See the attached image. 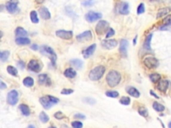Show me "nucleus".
Returning a JSON list of instances; mask_svg holds the SVG:
<instances>
[{"mask_svg":"<svg viewBox=\"0 0 171 128\" xmlns=\"http://www.w3.org/2000/svg\"><path fill=\"white\" fill-rule=\"evenodd\" d=\"M7 72L10 73V75H13V76H17L18 75V70L16 69V67H14L13 66H11V65H9V66H7Z\"/></svg>","mask_w":171,"mask_h":128,"instance_id":"33","label":"nucleus"},{"mask_svg":"<svg viewBox=\"0 0 171 128\" xmlns=\"http://www.w3.org/2000/svg\"><path fill=\"white\" fill-rule=\"evenodd\" d=\"M152 107L154 108V110L158 112H164L165 110V107L163 105L161 104L160 103H158L157 101H155L152 104Z\"/></svg>","mask_w":171,"mask_h":128,"instance_id":"29","label":"nucleus"},{"mask_svg":"<svg viewBox=\"0 0 171 128\" xmlns=\"http://www.w3.org/2000/svg\"><path fill=\"white\" fill-rule=\"evenodd\" d=\"M38 82L40 85H50L51 84V80L47 74H40L38 76Z\"/></svg>","mask_w":171,"mask_h":128,"instance_id":"19","label":"nucleus"},{"mask_svg":"<svg viewBox=\"0 0 171 128\" xmlns=\"http://www.w3.org/2000/svg\"><path fill=\"white\" fill-rule=\"evenodd\" d=\"M39 13L41 18L45 20H48L51 18V13L47 7H41L39 9Z\"/></svg>","mask_w":171,"mask_h":128,"instance_id":"17","label":"nucleus"},{"mask_svg":"<svg viewBox=\"0 0 171 128\" xmlns=\"http://www.w3.org/2000/svg\"><path fill=\"white\" fill-rule=\"evenodd\" d=\"M169 82L167 79H162L158 81V85H157V89L161 92L166 93L167 91L169 88Z\"/></svg>","mask_w":171,"mask_h":128,"instance_id":"16","label":"nucleus"},{"mask_svg":"<svg viewBox=\"0 0 171 128\" xmlns=\"http://www.w3.org/2000/svg\"><path fill=\"white\" fill-rule=\"evenodd\" d=\"M59 101V99L52 95H45L39 99V102L45 110L50 109L54 105H56Z\"/></svg>","mask_w":171,"mask_h":128,"instance_id":"2","label":"nucleus"},{"mask_svg":"<svg viewBox=\"0 0 171 128\" xmlns=\"http://www.w3.org/2000/svg\"><path fill=\"white\" fill-rule=\"evenodd\" d=\"M161 1H162V0H150V1H156V2H158Z\"/></svg>","mask_w":171,"mask_h":128,"instance_id":"54","label":"nucleus"},{"mask_svg":"<svg viewBox=\"0 0 171 128\" xmlns=\"http://www.w3.org/2000/svg\"><path fill=\"white\" fill-rule=\"evenodd\" d=\"M171 11V7H166L161 8L158 10L157 14H156V18H161L162 17L167 16L168 13Z\"/></svg>","mask_w":171,"mask_h":128,"instance_id":"21","label":"nucleus"},{"mask_svg":"<svg viewBox=\"0 0 171 128\" xmlns=\"http://www.w3.org/2000/svg\"><path fill=\"white\" fill-rule=\"evenodd\" d=\"M96 48V44H92V45H90V46L88 47L86 50H85L84 51H83V52H82V53H83L84 58L85 59L90 58V57L94 53V52H95Z\"/></svg>","mask_w":171,"mask_h":128,"instance_id":"18","label":"nucleus"},{"mask_svg":"<svg viewBox=\"0 0 171 128\" xmlns=\"http://www.w3.org/2000/svg\"><path fill=\"white\" fill-rule=\"evenodd\" d=\"M76 39L80 43H85L92 40V33L90 31H86V32L79 34L76 36Z\"/></svg>","mask_w":171,"mask_h":128,"instance_id":"8","label":"nucleus"},{"mask_svg":"<svg viewBox=\"0 0 171 128\" xmlns=\"http://www.w3.org/2000/svg\"><path fill=\"white\" fill-rule=\"evenodd\" d=\"M19 99V93L16 90H11L7 95V101L11 106H15Z\"/></svg>","mask_w":171,"mask_h":128,"instance_id":"7","label":"nucleus"},{"mask_svg":"<svg viewBox=\"0 0 171 128\" xmlns=\"http://www.w3.org/2000/svg\"><path fill=\"white\" fill-rule=\"evenodd\" d=\"M94 0H86L84 2L82 3V4L84 6H90V5H92L94 4Z\"/></svg>","mask_w":171,"mask_h":128,"instance_id":"45","label":"nucleus"},{"mask_svg":"<svg viewBox=\"0 0 171 128\" xmlns=\"http://www.w3.org/2000/svg\"><path fill=\"white\" fill-rule=\"evenodd\" d=\"M74 92V90L72 89H64L62 90L61 93L63 95H70Z\"/></svg>","mask_w":171,"mask_h":128,"instance_id":"43","label":"nucleus"},{"mask_svg":"<svg viewBox=\"0 0 171 128\" xmlns=\"http://www.w3.org/2000/svg\"><path fill=\"white\" fill-rule=\"evenodd\" d=\"M121 81V75L117 71H110L106 75L108 85L111 87H114L119 84Z\"/></svg>","mask_w":171,"mask_h":128,"instance_id":"1","label":"nucleus"},{"mask_svg":"<svg viewBox=\"0 0 171 128\" xmlns=\"http://www.w3.org/2000/svg\"><path fill=\"white\" fill-rule=\"evenodd\" d=\"M101 45H102V46L104 48V49L112 50L117 46L118 41L114 39H104V40L102 41Z\"/></svg>","mask_w":171,"mask_h":128,"instance_id":"10","label":"nucleus"},{"mask_svg":"<svg viewBox=\"0 0 171 128\" xmlns=\"http://www.w3.org/2000/svg\"><path fill=\"white\" fill-rule=\"evenodd\" d=\"M102 17V13L98 12H95V11H89L85 16V18L88 22H94L98 19H101Z\"/></svg>","mask_w":171,"mask_h":128,"instance_id":"11","label":"nucleus"},{"mask_svg":"<svg viewBox=\"0 0 171 128\" xmlns=\"http://www.w3.org/2000/svg\"><path fill=\"white\" fill-rule=\"evenodd\" d=\"M128 41L125 39H121L120 42V47L119 51L122 58H126L128 55Z\"/></svg>","mask_w":171,"mask_h":128,"instance_id":"13","label":"nucleus"},{"mask_svg":"<svg viewBox=\"0 0 171 128\" xmlns=\"http://www.w3.org/2000/svg\"><path fill=\"white\" fill-rule=\"evenodd\" d=\"M74 118H77V119H84L86 118V116L82 113H77V114L74 115Z\"/></svg>","mask_w":171,"mask_h":128,"instance_id":"46","label":"nucleus"},{"mask_svg":"<svg viewBox=\"0 0 171 128\" xmlns=\"http://www.w3.org/2000/svg\"><path fill=\"white\" fill-rule=\"evenodd\" d=\"M120 103L122 105H124V106H128L130 104V98L129 97H126L123 96L122 98H120V99L119 100Z\"/></svg>","mask_w":171,"mask_h":128,"instance_id":"36","label":"nucleus"},{"mask_svg":"<svg viewBox=\"0 0 171 128\" xmlns=\"http://www.w3.org/2000/svg\"><path fill=\"white\" fill-rule=\"evenodd\" d=\"M169 128H171V121H170L169 124Z\"/></svg>","mask_w":171,"mask_h":128,"instance_id":"55","label":"nucleus"},{"mask_svg":"<svg viewBox=\"0 0 171 128\" xmlns=\"http://www.w3.org/2000/svg\"><path fill=\"white\" fill-rule=\"evenodd\" d=\"M10 56L9 51H4L0 53V58L2 61H6Z\"/></svg>","mask_w":171,"mask_h":128,"instance_id":"35","label":"nucleus"},{"mask_svg":"<svg viewBox=\"0 0 171 128\" xmlns=\"http://www.w3.org/2000/svg\"><path fill=\"white\" fill-rule=\"evenodd\" d=\"M144 11H145L144 4H142V3H141V4H139V5L137 7V13L138 14V15H140V14L143 13Z\"/></svg>","mask_w":171,"mask_h":128,"instance_id":"40","label":"nucleus"},{"mask_svg":"<svg viewBox=\"0 0 171 128\" xmlns=\"http://www.w3.org/2000/svg\"><path fill=\"white\" fill-rule=\"evenodd\" d=\"M28 68L31 72L38 73L40 72L42 70V65L39 61L36 60V59H32L28 65Z\"/></svg>","mask_w":171,"mask_h":128,"instance_id":"9","label":"nucleus"},{"mask_svg":"<svg viewBox=\"0 0 171 128\" xmlns=\"http://www.w3.org/2000/svg\"><path fill=\"white\" fill-rule=\"evenodd\" d=\"M31 48H32L33 50L37 51L38 50V45L36 44H32V46H31Z\"/></svg>","mask_w":171,"mask_h":128,"instance_id":"49","label":"nucleus"},{"mask_svg":"<svg viewBox=\"0 0 171 128\" xmlns=\"http://www.w3.org/2000/svg\"><path fill=\"white\" fill-rule=\"evenodd\" d=\"M138 113L141 115L143 116L144 118H146L149 116V112H148V110L146 108L144 107H141L138 109Z\"/></svg>","mask_w":171,"mask_h":128,"instance_id":"38","label":"nucleus"},{"mask_svg":"<svg viewBox=\"0 0 171 128\" xmlns=\"http://www.w3.org/2000/svg\"><path fill=\"white\" fill-rule=\"evenodd\" d=\"M18 66L19 67V68H21V69H24L25 64L23 61H19L18 63Z\"/></svg>","mask_w":171,"mask_h":128,"instance_id":"47","label":"nucleus"},{"mask_svg":"<svg viewBox=\"0 0 171 128\" xmlns=\"http://www.w3.org/2000/svg\"><path fill=\"white\" fill-rule=\"evenodd\" d=\"M106 68L103 65H99L90 71L89 73V78L92 81H98L102 78L104 74Z\"/></svg>","mask_w":171,"mask_h":128,"instance_id":"3","label":"nucleus"},{"mask_svg":"<svg viewBox=\"0 0 171 128\" xmlns=\"http://www.w3.org/2000/svg\"><path fill=\"white\" fill-rule=\"evenodd\" d=\"M19 110H20L22 113L25 116H29L30 115V110L28 106L25 104H21L19 106Z\"/></svg>","mask_w":171,"mask_h":128,"instance_id":"25","label":"nucleus"},{"mask_svg":"<svg viewBox=\"0 0 171 128\" xmlns=\"http://www.w3.org/2000/svg\"><path fill=\"white\" fill-rule=\"evenodd\" d=\"M70 62L73 66L75 67V68H76L77 70L81 69L82 66H83V61L79 59H72V60L70 61Z\"/></svg>","mask_w":171,"mask_h":128,"instance_id":"28","label":"nucleus"},{"mask_svg":"<svg viewBox=\"0 0 171 128\" xmlns=\"http://www.w3.org/2000/svg\"><path fill=\"white\" fill-rule=\"evenodd\" d=\"M16 42L17 44L20 45H28L30 44V39L28 38H17L16 39Z\"/></svg>","mask_w":171,"mask_h":128,"instance_id":"27","label":"nucleus"},{"mask_svg":"<svg viewBox=\"0 0 171 128\" xmlns=\"http://www.w3.org/2000/svg\"><path fill=\"white\" fill-rule=\"evenodd\" d=\"M39 119H40V121L44 124L47 123V122L50 120L49 116H48L44 112H42L40 113V114L39 115Z\"/></svg>","mask_w":171,"mask_h":128,"instance_id":"34","label":"nucleus"},{"mask_svg":"<svg viewBox=\"0 0 171 128\" xmlns=\"http://www.w3.org/2000/svg\"><path fill=\"white\" fill-rule=\"evenodd\" d=\"M118 11L122 15H128L130 12L129 4L127 2H121L118 5Z\"/></svg>","mask_w":171,"mask_h":128,"instance_id":"15","label":"nucleus"},{"mask_svg":"<svg viewBox=\"0 0 171 128\" xmlns=\"http://www.w3.org/2000/svg\"><path fill=\"white\" fill-rule=\"evenodd\" d=\"M105 94H106L107 97H109V98H116L118 97L119 93L118 92H116V91H108V92H106Z\"/></svg>","mask_w":171,"mask_h":128,"instance_id":"37","label":"nucleus"},{"mask_svg":"<svg viewBox=\"0 0 171 128\" xmlns=\"http://www.w3.org/2000/svg\"><path fill=\"white\" fill-rule=\"evenodd\" d=\"M56 35L58 38L63 39H70L73 37V32L72 31H66V30H58L56 32Z\"/></svg>","mask_w":171,"mask_h":128,"instance_id":"14","label":"nucleus"},{"mask_svg":"<svg viewBox=\"0 0 171 128\" xmlns=\"http://www.w3.org/2000/svg\"><path fill=\"white\" fill-rule=\"evenodd\" d=\"M41 53L44 54V55L48 56L50 59L51 61H52L53 66H56L57 55L52 47L48 46V45H44V46L41 47Z\"/></svg>","mask_w":171,"mask_h":128,"instance_id":"4","label":"nucleus"},{"mask_svg":"<svg viewBox=\"0 0 171 128\" xmlns=\"http://www.w3.org/2000/svg\"><path fill=\"white\" fill-rule=\"evenodd\" d=\"M30 19L33 24H38L39 22L38 13H37L36 11L33 10L30 12Z\"/></svg>","mask_w":171,"mask_h":128,"instance_id":"31","label":"nucleus"},{"mask_svg":"<svg viewBox=\"0 0 171 128\" xmlns=\"http://www.w3.org/2000/svg\"><path fill=\"white\" fill-rule=\"evenodd\" d=\"M23 84L25 85V86L26 87H32L33 84H34V81H33V79L32 78H31V77H27V78H25L24 81H23Z\"/></svg>","mask_w":171,"mask_h":128,"instance_id":"30","label":"nucleus"},{"mask_svg":"<svg viewBox=\"0 0 171 128\" xmlns=\"http://www.w3.org/2000/svg\"><path fill=\"white\" fill-rule=\"evenodd\" d=\"M114 34H115V31L112 28H110L109 30L108 31L106 38H110V37H112L113 36H114Z\"/></svg>","mask_w":171,"mask_h":128,"instance_id":"44","label":"nucleus"},{"mask_svg":"<svg viewBox=\"0 0 171 128\" xmlns=\"http://www.w3.org/2000/svg\"><path fill=\"white\" fill-rule=\"evenodd\" d=\"M84 102L87 103L90 105H94L96 103V101L93 98H86L84 99Z\"/></svg>","mask_w":171,"mask_h":128,"instance_id":"42","label":"nucleus"},{"mask_svg":"<svg viewBox=\"0 0 171 128\" xmlns=\"http://www.w3.org/2000/svg\"><path fill=\"white\" fill-rule=\"evenodd\" d=\"M48 128H56V127H54V126H51V127H48Z\"/></svg>","mask_w":171,"mask_h":128,"instance_id":"56","label":"nucleus"},{"mask_svg":"<svg viewBox=\"0 0 171 128\" xmlns=\"http://www.w3.org/2000/svg\"><path fill=\"white\" fill-rule=\"evenodd\" d=\"M150 95H151L154 96V97H155V98H156V99H159V97H158L157 95H156V93H155V92H154L152 90H150Z\"/></svg>","mask_w":171,"mask_h":128,"instance_id":"50","label":"nucleus"},{"mask_svg":"<svg viewBox=\"0 0 171 128\" xmlns=\"http://www.w3.org/2000/svg\"><path fill=\"white\" fill-rule=\"evenodd\" d=\"M28 128H36V127L33 126V125H30V126L28 127Z\"/></svg>","mask_w":171,"mask_h":128,"instance_id":"53","label":"nucleus"},{"mask_svg":"<svg viewBox=\"0 0 171 128\" xmlns=\"http://www.w3.org/2000/svg\"><path fill=\"white\" fill-rule=\"evenodd\" d=\"M127 93L130 95L134 97V98H138L141 95V93L139 92V91L136 89V88L134 87H130L127 90Z\"/></svg>","mask_w":171,"mask_h":128,"instance_id":"24","label":"nucleus"},{"mask_svg":"<svg viewBox=\"0 0 171 128\" xmlns=\"http://www.w3.org/2000/svg\"><path fill=\"white\" fill-rule=\"evenodd\" d=\"M5 88H7L6 84H4L2 81H1V83H0V89L4 90V89H5Z\"/></svg>","mask_w":171,"mask_h":128,"instance_id":"48","label":"nucleus"},{"mask_svg":"<svg viewBox=\"0 0 171 128\" xmlns=\"http://www.w3.org/2000/svg\"><path fill=\"white\" fill-rule=\"evenodd\" d=\"M136 40H137V36H136L135 38V39H133V45L136 44Z\"/></svg>","mask_w":171,"mask_h":128,"instance_id":"52","label":"nucleus"},{"mask_svg":"<svg viewBox=\"0 0 171 128\" xmlns=\"http://www.w3.org/2000/svg\"><path fill=\"white\" fill-rule=\"evenodd\" d=\"M18 0H9L7 2L6 9L8 11V12L10 13H14L18 9Z\"/></svg>","mask_w":171,"mask_h":128,"instance_id":"12","label":"nucleus"},{"mask_svg":"<svg viewBox=\"0 0 171 128\" xmlns=\"http://www.w3.org/2000/svg\"><path fill=\"white\" fill-rule=\"evenodd\" d=\"M28 33V32L22 27H18L16 30V36L18 38H26Z\"/></svg>","mask_w":171,"mask_h":128,"instance_id":"22","label":"nucleus"},{"mask_svg":"<svg viewBox=\"0 0 171 128\" xmlns=\"http://www.w3.org/2000/svg\"><path fill=\"white\" fill-rule=\"evenodd\" d=\"M54 118L57 119H62L65 118V115L62 112H57L55 114H54Z\"/></svg>","mask_w":171,"mask_h":128,"instance_id":"41","label":"nucleus"},{"mask_svg":"<svg viewBox=\"0 0 171 128\" xmlns=\"http://www.w3.org/2000/svg\"><path fill=\"white\" fill-rule=\"evenodd\" d=\"M72 126L73 128H82L83 127V124L81 121H75L72 122Z\"/></svg>","mask_w":171,"mask_h":128,"instance_id":"39","label":"nucleus"},{"mask_svg":"<svg viewBox=\"0 0 171 128\" xmlns=\"http://www.w3.org/2000/svg\"><path fill=\"white\" fill-rule=\"evenodd\" d=\"M45 0H36V2L38 4H42L44 2Z\"/></svg>","mask_w":171,"mask_h":128,"instance_id":"51","label":"nucleus"},{"mask_svg":"<svg viewBox=\"0 0 171 128\" xmlns=\"http://www.w3.org/2000/svg\"><path fill=\"white\" fill-rule=\"evenodd\" d=\"M152 33H150L146 37V39H145V41L143 44V47L144 49L146 50H151V40H152Z\"/></svg>","mask_w":171,"mask_h":128,"instance_id":"23","label":"nucleus"},{"mask_svg":"<svg viewBox=\"0 0 171 128\" xmlns=\"http://www.w3.org/2000/svg\"><path fill=\"white\" fill-rule=\"evenodd\" d=\"M163 24H162L160 30H165L166 28H169L171 27V15L167 16L166 18L163 19Z\"/></svg>","mask_w":171,"mask_h":128,"instance_id":"20","label":"nucleus"},{"mask_svg":"<svg viewBox=\"0 0 171 128\" xmlns=\"http://www.w3.org/2000/svg\"><path fill=\"white\" fill-rule=\"evenodd\" d=\"M109 29V23L105 20H101L97 24L95 31L98 35L101 36L107 33Z\"/></svg>","mask_w":171,"mask_h":128,"instance_id":"5","label":"nucleus"},{"mask_svg":"<svg viewBox=\"0 0 171 128\" xmlns=\"http://www.w3.org/2000/svg\"><path fill=\"white\" fill-rule=\"evenodd\" d=\"M144 64L147 68L150 70L155 69L158 66L159 62L156 58L154 57H148L144 59Z\"/></svg>","mask_w":171,"mask_h":128,"instance_id":"6","label":"nucleus"},{"mask_svg":"<svg viewBox=\"0 0 171 128\" xmlns=\"http://www.w3.org/2000/svg\"><path fill=\"white\" fill-rule=\"evenodd\" d=\"M64 74L68 78H74L76 76V72L72 68H68L65 70Z\"/></svg>","mask_w":171,"mask_h":128,"instance_id":"26","label":"nucleus"},{"mask_svg":"<svg viewBox=\"0 0 171 128\" xmlns=\"http://www.w3.org/2000/svg\"><path fill=\"white\" fill-rule=\"evenodd\" d=\"M149 78L151 81L153 82V83H156V82H158L161 80V75L159 73H152V74L150 75Z\"/></svg>","mask_w":171,"mask_h":128,"instance_id":"32","label":"nucleus"}]
</instances>
